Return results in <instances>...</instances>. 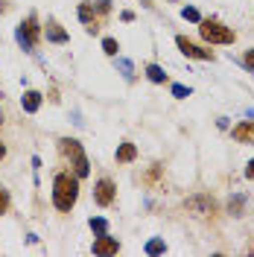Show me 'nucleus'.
<instances>
[{
	"label": "nucleus",
	"instance_id": "obj_5",
	"mask_svg": "<svg viewBox=\"0 0 254 257\" xmlns=\"http://www.w3.org/2000/svg\"><path fill=\"white\" fill-rule=\"evenodd\" d=\"M114 199H117V184H114L111 178L102 176L99 181H96V187H94V202L99 205V208H111Z\"/></svg>",
	"mask_w": 254,
	"mask_h": 257
},
{
	"label": "nucleus",
	"instance_id": "obj_10",
	"mask_svg": "<svg viewBox=\"0 0 254 257\" xmlns=\"http://www.w3.org/2000/svg\"><path fill=\"white\" fill-rule=\"evenodd\" d=\"M231 135H234L237 144H254V120H242V123H237V126L231 128Z\"/></svg>",
	"mask_w": 254,
	"mask_h": 257
},
{
	"label": "nucleus",
	"instance_id": "obj_6",
	"mask_svg": "<svg viewBox=\"0 0 254 257\" xmlns=\"http://www.w3.org/2000/svg\"><path fill=\"white\" fill-rule=\"evenodd\" d=\"M175 47L181 50L187 59H202V62H213V59H216V56H213V50L199 47V44H193L190 38H184V35H175Z\"/></svg>",
	"mask_w": 254,
	"mask_h": 257
},
{
	"label": "nucleus",
	"instance_id": "obj_16",
	"mask_svg": "<svg viewBox=\"0 0 254 257\" xmlns=\"http://www.w3.org/2000/svg\"><path fill=\"white\" fill-rule=\"evenodd\" d=\"M88 225H91V231H94L96 237H99V234H108V219H102V216H91Z\"/></svg>",
	"mask_w": 254,
	"mask_h": 257
},
{
	"label": "nucleus",
	"instance_id": "obj_24",
	"mask_svg": "<svg viewBox=\"0 0 254 257\" xmlns=\"http://www.w3.org/2000/svg\"><path fill=\"white\" fill-rule=\"evenodd\" d=\"M245 178H248V181H254V158L245 164Z\"/></svg>",
	"mask_w": 254,
	"mask_h": 257
},
{
	"label": "nucleus",
	"instance_id": "obj_25",
	"mask_svg": "<svg viewBox=\"0 0 254 257\" xmlns=\"http://www.w3.org/2000/svg\"><path fill=\"white\" fill-rule=\"evenodd\" d=\"M3 158H6V146L0 144V161H3Z\"/></svg>",
	"mask_w": 254,
	"mask_h": 257
},
{
	"label": "nucleus",
	"instance_id": "obj_23",
	"mask_svg": "<svg viewBox=\"0 0 254 257\" xmlns=\"http://www.w3.org/2000/svg\"><path fill=\"white\" fill-rule=\"evenodd\" d=\"M242 64H245L248 70H254V50H248V53H245V59H242Z\"/></svg>",
	"mask_w": 254,
	"mask_h": 257
},
{
	"label": "nucleus",
	"instance_id": "obj_2",
	"mask_svg": "<svg viewBox=\"0 0 254 257\" xmlns=\"http://www.w3.org/2000/svg\"><path fill=\"white\" fill-rule=\"evenodd\" d=\"M59 152H62V158L70 164V170H73V176L76 178H88L91 173V164H88V155H85V149L76 138H59Z\"/></svg>",
	"mask_w": 254,
	"mask_h": 257
},
{
	"label": "nucleus",
	"instance_id": "obj_17",
	"mask_svg": "<svg viewBox=\"0 0 254 257\" xmlns=\"http://www.w3.org/2000/svg\"><path fill=\"white\" fill-rule=\"evenodd\" d=\"M146 254H164L167 251V242L161 240V237H155V240H149L146 242V248H143Z\"/></svg>",
	"mask_w": 254,
	"mask_h": 257
},
{
	"label": "nucleus",
	"instance_id": "obj_11",
	"mask_svg": "<svg viewBox=\"0 0 254 257\" xmlns=\"http://www.w3.org/2000/svg\"><path fill=\"white\" fill-rule=\"evenodd\" d=\"M76 15H79V21H82V24H85V27H88L91 32H96V30H99V27H96V12H94V3H88V0H85V3H79Z\"/></svg>",
	"mask_w": 254,
	"mask_h": 257
},
{
	"label": "nucleus",
	"instance_id": "obj_4",
	"mask_svg": "<svg viewBox=\"0 0 254 257\" xmlns=\"http://www.w3.org/2000/svg\"><path fill=\"white\" fill-rule=\"evenodd\" d=\"M41 24H38V15L35 12H30L27 15V21H21V27L15 30V38L18 44H21V50L24 53H32V50L38 47V41H41Z\"/></svg>",
	"mask_w": 254,
	"mask_h": 257
},
{
	"label": "nucleus",
	"instance_id": "obj_14",
	"mask_svg": "<svg viewBox=\"0 0 254 257\" xmlns=\"http://www.w3.org/2000/svg\"><path fill=\"white\" fill-rule=\"evenodd\" d=\"M146 76H149V82H155V85H164V82H167L164 67H161V64H155V62L146 64Z\"/></svg>",
	"mask_w": 254,
	"mask_h": 257
},
{
	"label": "nucleus",
	"instance_id": "obj_3",
	"mask_svg": "<svg viewBox=\"0 0 254 257\" xmlns=\"http://www.w3.org/2000/svg\"><path fill=\"white\" fill-rule=\"evenodd\" d=\"M199 35L205 44H234L237 32L231 27H225L219 18H202L199 21Z\"/></svg>",
	"mask_w": 254,
	"mask_h": 257
},
{
	"label": "nucleus",
	"instance_id": "obj_13",
	"mask_svg": "<svg viewBox=\"0 0 254 257\" xmlns=\"http://www.w3.org/2000/svg\"><path fill=\"white\" fill-rule=\"evenodd\" d=\"M117 164H132V161L138 158V146L132 144V141H123V144L117 146Z\"/></svg>",
	"mask_w": 254,
	"mask_h": 257
},
{
	"label": "nucleus",
	"instance_id": "obj_8",
	"mask_svg": "<svg viewBox=\"0 0 254 257\" xmlns=\"http://www.w3.org/2000/svg\"><path fill=\"white\" fill-rule=\"evenodd\" d=\"M44 27H47V30H44V35H47L50 44H67V41H70L67 30H64L56 18H47V24H44Z\"/></svg>",
	"mask_w": 254,
	"mask_h": 257
},
{
	"label": "nucleus",
	"instance_id": "obj_1",
	"mask_svg": "<svg viewBox=\"0 0 254 257\" xmlns=\"http://www.w3.org/2000/svg\"><path fill=\"white\" fill-rule=\"evenodd\" d=\"M79 202V178L73 173H56L53 178V205L62 213H70Z\"/></svg>",
	"mask_w": 254,
	"mask_h": 257
},
{
	"label": "nucleus",
	"instance_id": "obj_9",
	"mask_svg": "<svg viewBox=\"0 0 254 257\" xmlns=\"http://www.w3.org/2000/svg\"><path fill=\"white\" fill-rule=\"evenodd\" d=\"M120 251V242L117 237H108V234H99L94 240V254H117Z\"/></svg>",
	"mask_w": 254,
	"mask_h": 257
},
{
	"label": "nucleus",
	"instance_id": "obj_21",
	"mask_svg": "<svg viewBox=\"0 0 254 257\" xmlns=\"http://www.w3.org/2000/svg\"><path fill=\"white\" fill-rule=\"evenodd\" d=\"M94 12L108 15V12H111V0H94Z\"/></svg>",
	"mask_w": 254,
	"mask_h": 257
},
{
	"label": "nucleus",
	"instance_id": "obj_15",
	"mask_svg": "<svg viewBox=\"0 0 254 257\" xmlns=\"http://www.w3.org/2000/svg\"><path fill=\"white\" fill-rule=\"evenodd\" d=\"M114 64H117V70L123 73V79H135V64L129 62V59H123V56H114Z\"/></svg>",
	"mask_w": 254,
	"mask_h": 257
},
{
	"label": "nucleus",
	"instance_id": "obj_22",
	"mask_svg": "<svg viewBox=\"0 0 254 257\" xmlns=\"http://www.w3.org/2000/svg\"><path fill=\"white\" fill-rule=\"evenodd\" d=\"M6 210H9V190L0 184V216H3Z\"/></svg>",
	"mask_w": 254,
	"mask_h": 257
},
{
	"label": "nucleus",
	"instance_id": "obj_19",
	"mask_svg": "<svg viewBox=\"0 0 254 257\" xmlns=\"http://www.w3.org/2000/svg\"><path fill=\"white\" fill-rule=\"evenodd\" d=\"M181 18H184V21H190V24H199V21H202L199 9H193V6H184V9H181Z\"/></svg>",
	"mask_w": 254,
	"mask_h": 257
},
{
	"label": "nucleus",
	"instance_id": "obj_12",
	"mask_svg": "<svg viewBox=\"0 0 254 257\" xmlns=\"http://www.w3.org/2000/svg\"><path fill=\"white\" fill-rule=\"evenodd\" d=\"M41 91H35V88H30V91H24V99H21V105H24V111L27 114H35L38 108H41Z\"/></svg>",
	"mask_w": 254,
	"mask_h": 257
},
{
	"label": "nucleus",
	"instance_id": "obj_18",
	"mask_svg": "<svg viewBox=\"0 0 254 257\" xmlns=\"http://www.w3.org/2000/svg\"><path fill=\"white\" fill-rule=\"evenodd\" d=\"M117 50H120V44H117V38H102V53L105 56H117Z\"/></svg>",
	"mask_w": 254,
	"mask_h": 257
},
{
	"label": "nucleus",
	"instance_id": "obj_26",
	"mask_svg": "<svg viewBox=\"0 0 254 257\" xmlns=\"http://www.w3.org/2000/svg\"><path fill=\"white\" fill-rule=\"evenodd\" d=\"M0 126H3V111H0Z\"/></svg>",
	"mask_w": 254,
	"mask_h": 257
},
{
	"label": "nucleus",
	"instance_id": "obj_7",
	"mask_svg": "<svg viewBox=\"0 0 254 257\" xmlns=\"http://www.w3.org/2000/svg\"><path fill=\"white\" fill-rule=\"evenodd\" d=\"M187 210L199 213V216H213L219 208H216L213 196H207V193H196V196H190V199H187Z\"/></svg>",
	"mask_w": 254,
	"mask_h": 257
},
{
	"label": "nucleus",
	"instance_id": "obj_20",
	"mask_svg": "<svg viewBox=\"0 0 254 257\" xmlns=\"http://www.w3.org/2000/svg\"><path fill=\"white\" fill-rule=\"evenodd\" d=\"M190 94H193V91L187 88V85H178V82L173 85V96H175V99H187Z\"/></svg>",
	"mask_w": 254,
	"mask_h": 257
}]
</instances>
